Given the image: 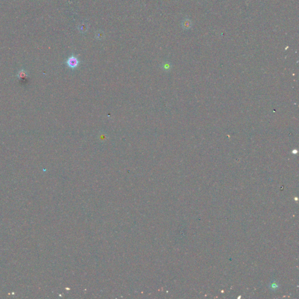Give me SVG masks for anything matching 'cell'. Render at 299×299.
<instances>
[{"instance_id": "cell-1", "label": "cell", "mask_w": 299, "mask_h": 299, "mask_svg": "<svg viewBox=\"0 0 299 299\" xmlns=\"http://www.w3.org/2000/svg\"><path fill=\"white\" fill-rule=\"evenodd\" d=\"M79 64H80V61H79L78 59L73 55L69 57L68 58V59L67 60V66L71 69H74V68H77L79 66Z\"/></svg>"}, {"instance_id": "cell-2", "label": "cell", "mask_w": 299, "mask_h": 299, "mask_svg": "<svg viewBox=\"0 0 299 299\" xmlns=\"http://www.w3.org/2000/svg\"><path fill=\"white\" fill-rule=\"evenodd\" d=\"M27 76V72L24 71V70H21L18 73V77L21 78H25Z\"/></svg>"}]
</instances>
